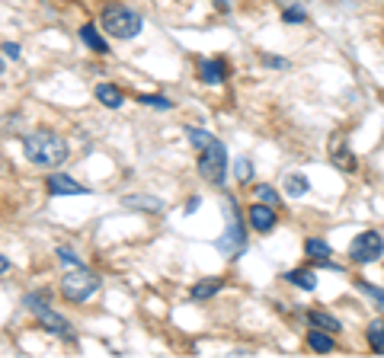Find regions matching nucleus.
<instances>
[{"label":"nucleus","mask_w":384,"mask_h":358,"mask_svg":"<svg viewBox=\"0 0 384 358\" xmlns=\"http://www.w3.org/2000/svg\"><path fill=\"white\" fill-rule=\"evenodd\" d=\"M198 176L202 179H208V183H215V185H221L224 183V176H228V151H224V144L221 141H211L205 151H198Z\"/></svg>","instance_id":"obj_4"},{"label":"nucleus","mask_w":384,"mask_h":358,"mask_svg":"<svg viewBox=\"0 0 384 358\" xmlns=\"http://www.w3.org/2000/svg\"><path fill=\"white\" fill-rule=\"evenodd\" d=\"M282 19L292 26H301V23H307V13L301 10V6H285V10H282Z\"/></svg>","instance_id":"obj_28"},{"label":"nucleus","mask_w":384,"mask_h":358,"mask_svg":"<svg viewBox=\"0 0 384 358\" xmlns=\"http://www.w3.org/2000/svg\"><path fill=\"white\" fill-rule=\"evenodd\" d=\"M4 58H6V61H10V58L16 61V58H19V45L16 42H4Z\"/></svg>","instance_id":"obj_30"},{"label":"nucleus","mask_w":384,"mask_h":358,"mask_svg":"<svg viewBox=\"0 0 384 358\" xmlns=\"http://www.w3.org/2000/svg\"><path fill=\"white\" fill-rule=\"evenodd\" d=\"M80 42L87 45L90 51H96V55H106L109 51V42L100 36V29H96L93 23H87V26H80Z\"/></svg>","instance_id":"obj_11"},{"label":"nucleus","mask_w":384,"mask_h":358,"mask_svg":"<svg viewBox=\"0 0 384 358\" xmlns=\"http://www.w3.org/2000/svg\"><path fill=\"white\" fill-rule=\"evenodd\" d=\"M311 192V183H307L304 173H288L285 176V195L288 198H301Z\"/></svg>","instance_id":"obj_16"},{"label":"nucleus","mask_w":384,"mask_h":358,"mask_svg":"<svg viewBox=\"0 0 384 358\" xmlns=\"http://www.w3.org/2000/svg\"><path fill=\"white\" fill-rule=\"evenodd\" d=\"M356 288L365 294V298H371V300H375V304L384 310V288L371 285V281H365V278H356Z\"/></svg>","instance_id":"obj_23"},{"label":"nucleus","mask_w":384,"mask_h":358,"mask_svg":"<svg viewBox=\"0 0 384 358\" xmlns=\"http://www.w3.org/2000/svg\"><path fill=\"white\" fill-rule=\"evenodd\" d=\"M285 281H292V285L304 288V291H314V288H317V275L307 272V268H292V272L285 275Z\"/></svg>","instance_id":"obj_20"},{"label":"nucleus","mask_w":384,"mask_h":358,"mask_svg":"<svg viewBox=\"0 0 384 358\" xmlns=\"http://www.w3.org/2000/svg\"><path fill=\"white\" fill-rule=\"evenodd\" d=\"M243 249H247L243 221H240V215H237V202H234V198H228V230L218 237V253H224V256L234 259V256H240Z\"/></svg>","instance_id":"obj_6"},{"label":"nucleus","mask_w":384,"mask_h":358,"mask_svg":"<svg viewBox=\"0 0 384 358\" xmlns=\"http://www.w3.org/2000/svg\"><path fill=\"white\" fill-rule=\"evenodd\" d=\"M186 138H189V144L196 147V151H205V147L215 141V134H208V131H202V128H186Z\"/></svg>","instance_id":"obj_22"},{"label":"nucleus","mask_w":384,"mask_h":358,"mask_svg":"<svg viewBox=\"0 0 384 358\" xmlns=\"http://www.w3.org/2000/svg\"><path fill=\"white\" fill-rule=\"evenodd\" d=\"M96 99H100L106 109H119L122 102H125L122 99V90L112 87V83H100V87H96Z\"/></svg>","instance_id":"obj_17"},{"label":"nucleus","mask_w":384,"mask_h":358,"mask_svg":"<svg viewBox=\"0 0 384 358\" xmlns=\"http://www.w3.org/2000/svg\"><path fill=\"white\" fill-rule=\"evenodd\" d=\"M304 253L311 256V259H317V262H326V259H330L333 249H330V243H326V240H317V237H307V240H304Z\"/></svg>","instance_id":"obj_18"},{"label":"nucleus","mask_w":384,"mask_h":358,"mask_svg":"<svg viewBox=\"0 0 384 358\" xmlns=\"http://www.w3.org/2000/svg\"><path fill=\"white\" fill-rule=\"evenodd\" d=\"M100 23H102V29H106L112 38L125 42V38L138 36L141 26H144V19H141V13H134L132 6H125V4H109L106 10H102Z\"/></svg>","instance_id":"obj_2"},{"label":"nucleus","mask_w":384,"mask_h":358,"mask_svg":"<svg viewBox=\"0 0 384 358\" xmlns=\"http://www.w3.org/2000/svg\"><path fill=\"white\" fill-rule=\"evenodd\" d=\"M96 291H100V278H96L90 268L77 266V268H68V272H64L61 294L70 300V304H83V300H90Z\"/></svg>","instance_id":"obj_3"},{"label":"nucleus","mask_w":384,"mask_h":358,"mask_svg":"<svg viewBox=\"0 0 384 358\" xmlns=\"http://www.w3.org/2000/svg\"><path fill=\"white\" fill-rule=\"evenodd\" d=\"M250 227L260 230V234H269L275 227V205H266V202L250 205Z\"/></svg>","instance_id":"obj_10"},{"label":"nucleus","mask_w":384,"mask_h":358,"mask_svg":"<svg viewBox=\"0 0 384 358\" xmlns=\"http://www.w3.org/2000/svg\"><path fill=\"white\" fill-rule=\"evenodd\" d=\"M58 262H61L64 268H77V266H83L80 259H77V253L70 246H58Z\"/></svg>","instance_id":"obj_27"},{"label":"nucleus","mask_w":384,"mask_h":358,"mask_svg":"<svg viewBox=\"0 0 384 358\" xmlns=\"http://www.w3.org/2000/svg\"><path fill=\"white\" fill-rule=\"evenodd\" d=\"M381 253H384V237L378 234V230H362V234L349 243V259L356 262V266H368V262L381 259Z\"/></svg>","instance_id":"obj_7"},{"label":"nucleus","mask_w":384,"mask_h":358,"mask_svg":"<svg viewBox=\"0 0 384 358\" xmlns=\"http://www.w3.org/2000/svg\"><path fill=\"white\" fill-rule=\"evenodd\" d=\"M365 336H368L371 352H378V355H384V320H371V323H368V330H365Z\"/></svg>","instance_id":"obj_19"},{"label":"nucleus","mask_w":384,"mask_h":358,"mask_svg":"<svg viewBox=\"0 0 384 358\" xmlns=\"http://www.w3.org/2000/svg\"><path fill=\"white\" fill-rule=\"evenodd\" d=\"M198 205H202V198H198V195H192L189 202H186V215H192V211H198Z\"/></svg>","instance_id":"obj_31"},{"label":"nucleus","mask_w":384,"mask_h":358,"mask_svg":"<svg viewBox=\"0 0 384 358\" xmlns=\"http://www.w3.org/2000/svg\"><path fill=\"white\" fill-rule=\"evenodd\" d=\"M307 349H311V352H333V349H336V339H333V332L317 330V326H314V330L307 332Z\"/></svg>","instance_id":"obj_13"},{"label":"nucleus","mask_w":384,"mask_h":358,"mask_svg":"<svg viewBox=\"0 0 384 358\" xmlns=\"http://www.w3.org/2000/svg\"><path fill=\"white\" fill-rule=\"evenodd\" d=\"M221 285H224L221 278H205V281H198V285L192 288V300H208L211 294L221 291Z\"/></svg>","instance_id":"obj_21"},{"label":"nucleus","mask_w":384,"mask_h":358,"mask_svg":"<svg viewBox=\"0 0 384 358\" xmlns=\"http://www.w3.org/2000/svg\"><path fill=\"white\" fill-rule=\"evenodd\" d=\"M224 77H228V64H224L221 58H202V61H198V80L202 83L218 87V83H224Z\"/></svg>","instance_id":"obj_9"},{"label":"nucleus","mask_w":384,"mask_h":358,"mask_svg":"<svg viewBox=\"0 0 384 358\" xmlns=\"http://www.w3.org/2000/svg\"><path fill=\"white\" fill-rule=\"evenodd\" d=\"M262 64H269V67H279V70H285V67H288L285 58H275V55H262Z\"/></svg>","instance_id":"obj_29"},{"label":"nucleus","mask_w":384,"mask_h":358,"mask_svg":"<svg viewBox=\"0 0 384 358\" xmlns=\"http://www.w3.org/2000/svg\"><path fill=\"white\" fill-rule=\"evenodd\" d=\"M26 307H29L32 313H36L38 326L42 330H48L51 336H61V339H74V326H70L68 317H61L58 310H51L45 300H38L36 294H26Z\"/></svg>","instance_id":"obj_5"},{"label":"nucleus","mask_w":384,"mask_h":358,"mask_svg":"<svg viewBox=\"0 0 384 358\" xmlns=\"http://www.w3.org/2000/svg\"><path fill=\"white\" fill-rule=\"evenodd\" d=\"M253 195H256V202H266V205H279V192L272 189V185H256L253 189Z\"/></svg>","instance_id":"obj_26"},{"label":"nucleus","mask_w":384,"mask_h":358,"mask_svg":"<svg viewBox=\"0 0 384 358\" xmlns=\"http://www.w3.org/2000/svg\"><path fill=\"white\" fill-rule=\"evenodd\" d=\"M122 202H125V208H134V211H151V215L164 211V202L157 195H125Z\"/></svg>","instance_id":"obj_12"},{"label":"nucleus","mask_w":384,"mask_h":358,"mask_svg":"<svg viewBox=\"0 0 384 358\" xmlns=\"http://www.w3.org/2000/svg\"><path fill=\"white\" fill-rule=\"evenodd\" d=\"M138 102H141V106H151V109H173V99L157 96V93H141Z\"/></svg>","instance_id":"obj_25"},{"label":"nucleus","mask_w":384,"mask_h":358,"mask_svg":"<svg viewBox=\"0 0 384 358\" xmlns=\"http://www.w3.org/2000/svg\"><path fill=\"white\" fill-rule=\"evenodd\" d=\"M307 323L317 326V330L333 332V336H336V332L343 330V323H339V320L333 317V313H326V310H307Z\"/></svg>","instance_id":"obj_14"},{"label":"nucleus","mask_w":384,"mask_h":358,"mask_svg":"<svg viewBox=\"0 0 384 358\" xmlns=\"http://www.w3.org/2000/svg\"><path fill=\"white\" fill-rule=\"evenodd\" d=\"M330 160H333V166L336 170H343V173H356V153L349 151V147H343V144H333V151H330Z\"/></svg>","instance_id":"obj_15"},{"label":"nucleus","mask_w":384,"mask_h":358,"mask_svg":"<svg viewBox=\"0 0 384 358\" xmlns=\"http://www.w3.org/2000/svg\"><path fill=\"white\" fill-rule=\"evenodd\" d=\"M45 189H48V195H87V185L77 183L74 176H68V173H51L48 179H45Z\"/></svg>","instance_id":"obj_8"},{"label":"nucleus","mask_w":384,"mask_h":358,"mask_svg":"<svg viewBox=\"0 0 384 358\" xmlns=\"http://www.w3.org/2000/svg\"><path fill=\"white\" fill-rule=\"evenodd\" d=\"M234 179H237L240 185L253 179V163H250L247 157H237V160H234Z\"/></svg>","instance_id":"obj_24"},{"label":"nucleus","mask_w":384,"mask_h":358,"mask_svg":"<svg viewBox=\"0 0 384 358\" xmlns=\"http://www.w3.org/2000/svg\"><path fill=\"white\" fill-rule=\"evenodd\" d=\"M23 151H26V160L36 166H45V170H51V166H61L64 160H68V141L61 138V134L48 131V128H36V131H29L23 138Z\"/></svg>","instance_id":"obj_1"}]
</instances>
